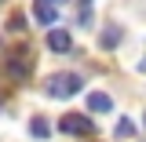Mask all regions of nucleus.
<instances>
[{"label": "nucleus", "instance_id": "nucleus-4", "mask_svg": "<svg viewBox=\"0 0 146 142\" xmlns=\"http://www.w3.org/2000/svg\"><path fill=\"white\" fill-rule=\"evenodd\" d=\"M44 40H48V48H51L55 55H70V51H73V33H70V29H58V26H51Z\"/></svg>", "mask_w": 146, "mask_h": 142}, {"label": "nucleus", "instance_id": "nucleus-7", "mask_svg": "<svg viewBox=\"0 0 146 142\" xmlns=\"http://www.w3.org/2000/svg\"><path fill=\"white\" fill-rule=\"evenodd\" d=\"M88 109L91 113H110L113 109V98H110L106 91H88Z\"/></svg>", "mask_w": 146, "mask_h": 142}, {"label": "nucleus", "instance_id": "nucleus-8", "mask_svg": "<svg viewBox=\"0 0 146 142\" xmlns=\"http://www.w3.org/2000/svg\"><path fill=\"white\" fill-rule=\"evenodd\" d=\"M29 135H33V139H48V135H51V120L33 117V120H29Z\"/></svg>", "mask_w": 146, "mask_h": 142}, {"label": "nucleus", "instance_id": "nucleus-11", "mask_svg": "<svg viewBox=\"0 0 146 142\" xmlns=\"http://www.w3.org/2000/svg\"><path fill=\"white\" fill-rule=\"evenodd\" d=\"M7 26H11V29H22V26H26V18H22V15H11V22H7Z\"/></svg>", "mask_w": 146, "mask_h": 142}, {"label": "nucleus", "instance_id": "nucleus-6", "mask_svg": "<svg viewBox=\"0 0 146 142\" xmlns=\"http://www.w3.org/2000/svg\"><path fill=\"white\" fill-rule=\"evenodd\" d=\"M121 36H124V29H121L117 22H110V26H102V33H99V48H102V51H113V48L121 44Z\"/></svg>", "mask_w": 146, "mask_h": 142}, {"label": "nucleus", "instance_id": "nucleus-5", "mask_svg": "<svg viewBox=\"0 0 146 142\" xmlns=\"http://www.w3.org/2000/svg\"><path fill=\"white\" fill-rule=\"evenodd\" d=\"M33 18L40 22V26L51 29L55 22H58V4H51V0H36V4H33Z\"/></svg>", "mask_w": 146, "mask_h": 142}, {"label": "nucleus", "instance_id": "nucleus-2", "mask_svg": "<svg viewBox=\"0 0 146 142\" xmlns=\"http://www.w3.org/2000/svg\"><path fill=\"white\" fill-rule=\"evenodd\" d=\"M58 131L62 135H77V139H88V135H95V124H91L88 113H66L58 120Z\"/></svg>", "mask_w": 146, "mask_h": 142}, {"label": "nucleus", "instance_id": "nucleus-9", "mask_svg": "<svg viewBox=\"0 0 146 142\" xmlns=\"http://www.w3.org/2000/svg\"><path fill=\"white\" fill-rule=\"evenodd\" d=\"M113 135H117V139H131V135H135L131 117H121V120H117V127H113Z\"/></svg>", "mask_w": 146, "mask_h": 142}, {"label": "nucleus", "instance_id": "nucleus-12", "mask_svg": "<svg viewBox=\"0 0 146 142\" xmlns=\"http://www.w3.org/2000/svg\"><path fill=\"white\" fill-rule=\"evenodd\" d=\"M139 69H143V73H146V55H143V62H139Z\"/></svg>", "mask_w": 146, "mask_h": 142}, {"label": "nucleus", "instance_id": "nucleus-13", "mask_svg": "<svg viewBox=\"0 0 146 142\" xmlns=\"http://www.w3.org/2000/svg\"><path fill=\"white\" fill-rule=\"evenodd\" d=\"M51 4H58V7H62V4H66V0H51Z\"/></svg>", "mask_w": 146, "mask_h": 142}, {"label": "nucleus", "instance_id": "nucleus-10", "mask_svg": "<svg viewBox=\"0 0 146 142\" xmlns=\"http://www.w3.org/2000/svg\"><path fill=\"white\" fill-rule=\"evenodd\" d=\"M91 22V0H80V26Z\"/></svg>", "mask_w": 146, "mask_h": 142}, {"label": "nucleus", "instance_id": "nucleus-14", "mask_svg": "<svg viewBox=\"0 0 146 142\" xmlns=\"http://www.w3.org/2000/svg\"><path fill=\"white\" fill-rule=\"evenodd\" d=\"M143 120H146V117H143Z\"/></svg>", "mask_w": 146, "mask_h": 142}, {"label": "nucleus", "instance_id": "nucleus-1", "mask_svg": "<svg viewBox=\"0 0 146 142\" xmlns=\"http://www.w3.org/2000/svg\"><path fill=\"white\" fill-rule=\"evenodd\" d=\"M84 91V77L80 73H48L44 77V95L48 98H73Z\"/></svg>", "mask_w": 146, "mask_h": 142}, {"label": "nucleus", "instance_id": "nucleus-3", "mask_svg": "<svg viewBox=\"0 0 146 142\" xmlns=\"http://www.w3.org/2000/svg\"><path fill=\"white\" fill-rule=\"evenodd\" d=\"M29 69H33V51L29 48H18V55H7V73L15 80H26Z\"/></svg>", "mask_w": 146, "mask_h": 142}]
</instances>
